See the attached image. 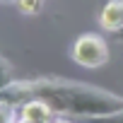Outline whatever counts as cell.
Masks as SVG:
<instances>
[{
	"label": "cell",
	"mask_w": 123,
	"mask_h": 123,
	"mask_svg": "<svg viewBox=\"0 0 123 123\" xmlns=\"http://www.w3.org/2000/svg\"><path fill=\"white\" fill-rule=\"evenodd\" d=\"M53 123H73V121H70L68 116H55V118H53Z\"/></svg>",
	"instance_id": "cell-9"
},
{
	"label": "cell",
	"mask_w": 123,
	"mask_h": 123,
	"mask_svg": "<svg viewBox=\"0 0 123 123\" xmlns=\"http://www.w3.org/2000/svg\"><path fill=\"white\" fill-rule=\"evenodd\" d=\"M10 82H15V80H12V68L5 63L3 58H0V92H3Z\"/></svg>",
	"instance_id": "cell-6"
},
{
	"label": "cell",
	"mask_w": 123,
	"mask_h": 123,
	"mask_svg": "<svg viewBox=\"0 0 123 123\" xmlns=\"http://www.w3.org/2000/svg\"><path fill=\"white\" fill-rule=\"evenodd\" d=\"M99 24L106 31H121L123 29V0H109L99 15Z\"/></svg>",
	"instance_id": "cell-4"
},
{
	"label": "cell",
	"mask_w": 123,
	"mask_h": 123,
	"mask_svg": "<svg viewBox=\"0 0 123 123\" xmlns=\"http://www.w3.org/2000/svg\"><path fill=\"white\" fill-rule=\"evenodd\" d=\"M116 34H118V39H121V41H123V29H121V31H116Z\"/></svg>",
	"instance_id": "cell-10"
},
{
	"label": "cell",
	"mask_w": 123,
	"mask_h": 123,
	"mask_svg": "<svg viewBox=\"0 0 123 123\" xmlns=\"http://www.w3.org/2000/svg\"><path fill=\"white\" fill-rule=\"evenodd\" d=\"M70 55L82 68H99L109 60V46L99 34H82L75 39Z\"/></svg>",
	"instance_id": "cell-2"
},
{
	"label": "cell",
	"mask_w": 123,
	"mask_h": 123,
	"mask_svg": "<svg viewBox=\"0 0 123 123\" xmlns=\"http://www.w3.org/2000/svg\"><path fill=\"white\" fill-rule=\"evenodd\" d=\"M39 97L43 99L55 113L60 116H80V118H97L109 116L123 109V97L111 94L106 89L82 85V82H68L58 77H41L29 82H10L0 92V101L17 104L19 99Z\"/></svg>",
	"instance_id": "cell-1"
},
{
	"label": "cell",
	"mask_w": 123,
	"mask_h": 123,
	"mask_svg": "<svg viewBox=\"0 0 123 123\" xmlns=\"http://www.w3.org/2000/svg\"><path fill=\"white\" fill-rule=\"evenodd\" d=\"M15 121H17V116L12 113L10 104H5V101H0V123H15Z\"/></svg>",
	"instance_id": "cell-8"
},
{
	"label": "cell",
	"mask_w": 123,
	"mask_h": 123,
	"mask_svg": "<svg viewBox=\"0 0 123 123\" xmlns=\"http://www.w3.org/2000/svg\"><path fill=\"white\" fill-rule=\"evenodd\" d=\"M43 3L46 0H17V10L22 15H36V12H41Z\"/></svg>",
	"instance_id": "cell-5"
},
{
	"label": "cell",
	"mask_w": 123,
	"mask_h": 123,
	"mask_svg": "<svg viewBox=\"0 0 123 123\" xmlns=\"http://www.w3.org/2000/svg\"><path fill=\"white\" fill-rule=\"evenodd\" d=\"M89 123H123V109L109 116H97V118H87Z\"/></svg>",
	"instance_id": "cell-7"
},
{
	"label": "cell",
	"mask_w": 123,
	"mask_h": 123,
	"mask_svg": "<svg viewBox=\"0 0 123 123\" xmlns=\"http://www.w3.org/2000/svg\"><path fill=\"white\" fill-rule=\"evenodd\" d=\"M19 118L29 121V123H53L55 111L39 97H29L22 106H19Z\"/></svg>",
	"instance_id": "cell-3"
}]
</instances>
